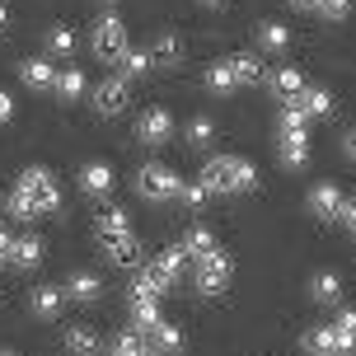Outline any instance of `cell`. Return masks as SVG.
<instances>
[{"instance_id":"obj_1","label":"cell","mask_w":356,"mask_h":356,"mask_svg":"<svg viewBox=\"0 0 356 356\" xmlns=\"http://www.w3.org/2000/svg\"><path fill=\"white\" fill-rule=\"evenodd\" d=\"M202 183H207V193H253L258 188V169H253L249 160H239V155H216V160H207V169H202Z\"/></svg>"},{"instance_id":"obj_2","label":"cell","mask_w":356,"mask_h":356,"mask_svg":"<svg viewBox=\"0 0 356 356\" xmlns=\"http://www.w3.org/2000/svg\"><path fill=\"white\" fill-rule=\"evenodd\" d=\"M29 207H33L38 216H52L56 207H61V193H56V178L52 169H42V164H29L24 174H19V188H15Z\"/></svg>"},{"instance_id":"obj_3","label":"cell","mask_w":356,"mask_h":356,"mask_svg":"<svg viewBox=\"0 0 356 356\" xmlns=\"http://www.w3.org/2000/svg\"><path fill=\"white\" fill-rule=\"evenodd\" d=\"M178 188H183V178H178L174 169H164V164H141V169H136V197L155 202V207L174 202Z\"/></svg>"},{"instance_id":"obj_4","label":"cell","mask_w":356,"mask_h":356,"mask_svg":"<svg viewBox=\"0 0 356 356\" xmlns=\"http://www.w3.org/2000/svg\"><path fill=\"white\" fill-rule=\"evenodd\" d=\"M89 47H94V56H104V61H122L127 56V24L118 15H104L99 24H94Z\"/></svg>"},{"instance_id":"obj_5","label":"cell","mask_w":356,"mask_h":356,"mask_svg":"<svg viewBox=\"0 0 356 356\" xmlns=\"http://www.w3.org/2000/svg\"><path fill=\"white\" fill-rule=\"evenodd\" d=\"M230 272H234L230 253H220V249H216L211 258H202V263H197V272H193L197 296H220V291L230 286Z\"/></svg>"},{"instance_id":"obj_6","label":"cell","mask_w":356,"mask_h":356,"mask_svg":"<svg viewBox=\"0 0 356 356\" xmlns=\"http://www.w3.org/2000/svg\"><path fill=\"white\" fill-rule=\"evenodd\" d=\"M305 352H309V356H352L356 338L338 333L333 323H323V328H309V333H305Z\"/></svg>"},{"instance_id":"obj_7","label":"cell","mask_w":356,"mask_h":356,"mask_svg":"<svg viewBox=\"0 0 356 356\" xmlns=\"http://www.w3.org/2000/svg\"><path fill=\"white\" fill-rule=\"evenodd\" d=\"M136 141H145V145L174 141V118H169V108H145L141 118H136Z\"/></svg>"},{"instance_id":"obj_8","label":"cell","mask_w":356,"mask_h":356,"mask_svg":"<svg viewBox=\"0 0 356 356\" xmlns=\"http://www.w3.org/2000/svg\"><path fill=\"white\" fill-rule=\"evenodd\" d=\"M99 244H104V253L118 267H127V272L145 267V249H141V239H136V234H108V239H99Z\"/></svg>"},{"instance_id":"obj_9","label":"cell","mask_w":356,"mask_h":356,"mask_svg":"<svg viewBox=\"0 0 356 356\" xmlns=\"http://www.w3.org/2000/svg\"><path fill=\"white\" fill-rule=\"evenodd\" d=\"M127 104H131V89H127L122 75H113V80H104V85L94 89V108H99L104 118H118Z\"/></svg>"},{"instance_id":"obj_10","label":"cell","mask_w":356,"mask_h":356,"mask_svg":"<svg viewBox=\"0 0 356 356\" xmlns=\"http://www.w3.org/2000/svg\"><path fill=\"white\" fill-rule=\"evenodd\" d=\"M267 89H272V94H277V99H282V104H291V99H300L305 89V75H300V66H277V71L267 75Z\"/></svg>"},{"instance_id":"obj_11","label":"cell","mask_w":356,"mask_h":356,"mask_svg":"<svg viewBox=\"0 0 356 356\" xmlns=\"http://www.w3.org/2000/svg\"><path fill=\"white\" fill-rule=\"evenodd\" d=\"M342 207H347V197H342L333 183H319V188L309 193V211L319 216V220H342Z\"/></svg>"},{"instance_id":"obj_12","label":"cell","mask_w":356,"mask_h":356,"mask_svg":"<svg viewBox=\"0 0 356 356\" xmlns=\"http://www.w3.org/2000/svg\"><path fill=\"white\" fill-rule=\"evenodd\" d=\"M61 300H66L61 286H33V291H29V309H33V319H56V314H61Z\"/></svg>"},{"instance_id":"obj_13","label":"cell","mask_w":356,"mask_h":356,"mask_svg":"<svg viewBox=\"0 0 356 356\" xmlns=\"http://www.w3.org/2000/svg\"><path fill=\"white\" fill-rule=\"evenodd\" d=\"M169 277H164L155 263H145V267H136V282H131V296H145V300H160L164 291H169Z\"/></svg>"},{"instance_id":"obj_14","label":"cell","mask_w":356,"mask_h":356,"mask_svg":"<svg viewBox=\"0 0 356 356\" xmlns=\"http://www.w3.org/2000/svg\"><path fill=\"white\" fill-rule=\"evenodd\" d=\"M178 249L188 253V258H197V263H202V258H211L220 244H216V234L207 230V225H188V234L178 239Z\"/></svg>"},{"instance_id":"obj_15","label":"cell","mask_w":356,"mask_h":356,"mask_svg":"<svg viewBox=\"0 0 356 356\" xmlns=\"http://www.w3.org/2000/svg\"><path fill=\"white\" fill-rule=\"evenodd\" d=\"M61 291H66V300H80V305H89V300H99V296H104V282H99L94 272H71Z\"/></svg>"},{"instance_id":"obj_16","label":"cell","mask_w":356,"mask_h":356,"mask_svg":"<svg viewBox=\"0 0 356 356\" xmlns=\"http://www.w3.org/2000/svg\"><path fill=\"white\" fill-rule=\"evenodd\" d=\"M282 164L286 169L309 164V131H282Z\"/></svg>"},{"instance_id":"obj_17","label":"cell","mask_w":356,"mask_h":356,"mask_svg":"<svg viewBox=\"0 0 356 356\" xmlns=\"http://www.w3.org/2000/svg\"><path fill=\"white\" fill-rule=\"evenodd\" d=\"M80 188H85L89 197H108L113 193V169H108L104 160H89L85 169H80Z\"/></svg>"},{"instance_id":"obj_18","label":"cell","mask_w":356,"mask_h":356,"mask_svg":"<svg viewBox=\"0 0 356 356\" xmlns=\"http://www.w3.org/2000/svg\"><path fill=\"white\" fill-rule=\"evenodd\" d=\"M19 80L29 89H52V80H56V66L47 61V56H29L24 66H19Z\"/></svg>"},{"instance_id":"obj_19","label":"cell","mask_w":356,"mask_h":356,"mask_svg":"<svg viewBox=\"0 0 356 356\" xmlns=\"http://www.w3.org/2000/svg\"><path fill=\"white\" fill-rule=\"evenodd\" d=\"M230 66V75H234V85H258V80H267V71H263V61L253 52H239V56H230L225 61Z\"/></svg>"},{"instance_id":"obj_20","label":"cell","mask_w":356,"mask_h":356,"mask_svg":"<svg viewBox=\"0 0 356 356\" xmlns=\"http://www.w3.org/2000/svg\"><path fill=\"white\" fill-rule=\"evenodd\" d=\"M145 342H150L155 352H164V356H178V352H183V328H174V323L160 319L150 333H145Z\"/></svg>"},{"instance_id":"obj_21","label":"cell","mask_w":356,"mask_h":356,"mask_svg":"<svg viewBox=\"0 0 356 356\" xmlns=\"http://www.w3.org/2000/svg\"><path fill=\"white\" fill-rule=\"evenodd\" d=\"M66 347H71V356H99V333L89 323H71L66 328Z\"/></svg>"},{"instance_id":"obj_22","label":"cell","mask_w":356,"mask_h":356,"mask_svg":"<svg viewBox=\"0 0 356 356\" xmlns=\"http://www.w3.org/2000/svg\"><path fill=\"white\" fill-rule=\"evenodd\" d=\"M164 314H160V300H145V296H131V323H136V333H150L155 323H160Z\"/></svg>"},{"instance_id":"obj_23","label":"cell","mask_w":356,"mask_h":356,"mask_svg":"<svg viewBox=\"0 0 356 356\" xmlns=\"http://www.w3.org/2000/svg\"><path fill=\"white\" fill-rule=\"evenodd\" d=\"M183 61V42L174 33H160L150 42V66H178Z\"/></svg>"},{"instance_id":"obj_24","label":"cell","mask_w":356,"mask_h":356,"mask_svg":"<svg viewBox=\"0 0 356 356\" xmlns=\"http://www.w3.org/2000/svg\"><path fill=\"white\" fill-rule=\"evenodd\" d=\"M52 94L61 99V104H71V99H80V94H85V75L75 71V66H66V71H56V80H52Z\"/></svg>"},{"instance_id":"obj_25","label":"cell","mask_w":356,"mask_h":356,"mask_svg":"<svg viewBox=\"0 0 356 356\" xmlns=\"http://www.w3.org/2000/svg\"><path fill=\"white\" fill-rule=\"evenodd\" d=\"M309 296H314L319 305H338V300H342L338 272H314V282H309Z\"/></svg>"},{"instance_id":"obj_26","label":"cell","mask_w":356,"mask_h":356,"mask_svg":"<svg viewBox=\"0 0 356 356\" xmlns=\"http://www.w3.org/2000/svg\"><path fill=\"white\" fill-rule=\"evenodd\" d=\"M258 42H263V52H286L291 47V29L277 24V19H267V24H258Z\"/></svg>"},{"instance_id":"obj_27","label":"cell","mask_w":356,"mask_h":356,"mask_svg":"<svg viewBox=\"0 0 356 356\" xmlns=\"http://www.w3.org/2000/svg\"><path fill=\"white\" fill-rule=\"evenodd\" d=\"M10 263L24 267V272H29V267H38V263H42V239H38V234H24V239H15V258H10Z\"/></svg>"},{"instance_id":"obj_28","label":"cell","mask_w":356,"mask_h":356,"mask_svg":"<svg viewBox=\"0 0 356 356\" xmlns=\"http://www.w3.org/2000/svg\"><path fill=\"white\" fill-rule=\"evenodd\" d=\"M108 356H155V347H150L141 333H118L113 347H108Z\"/></svg>"},{"instance_id":"obj_29","label":"cell","mask_w":356,"mask_h":356,"mask_svg":"<svg viewBox=\"0 0 356 356\" xmlns=\"http://www.w3.org/2000/svg\"><path fill=\"white\" fill-rule=\"evenodd\" d=\"M108 234H131V216H127L122 207L99 211V239H108Z\"/></svg>"},{"instance_id":"obj_30","label":"cell","mask_w":356,"mask_h":356,"mask_svg":"<svg viewBox=\"0 0 356 356\" xmlns=\"http://www.w3.org/2000/svg\"><path fill=\"white\" fill-rule=\"evenodd\" d=\"M296 104H300L309 118H328V113H333V94H328V89H305Z\"/></svg>"},{"instance_id":"obj_31","label":"cell","mask_w":356,"mask_h":356,"mask_svg":"<svg viewBox=\"0 0 356 356\" xmlns=\"http://www.w3.org/2000/svg\"><path fill=\"white\" fill-rule=\"evenodd\" d=\"M155 267H160L169 282H178V277H183V267H188V253H183V249L174 244V249H164L160 258H155Z\"/></svg>"},{"instance_id":"obj_32","label":"cell","mask_w":356,"mask_h":356,"mask_svg":"<svg viewBox=\"0 0 356 356\" xmlns=\"http://www.w3.org/2000/svg\"><path fill=\"white\" fill-rule=\"evenodd\" d=\"M47 52H52V56H71V52H75V33L66 29V24L47 29Z\"/></svg>"},{"instance_id":"obj_33","label":"cell","mask_w":356,"mask_h":356,"mask_svg":"<svg viewBox=\"0 0 356 356\" xmlns=\"http://www.w3.org/2000/svg\"><path fill=\"white\" fill-rule=\"evenodd\" d=\"M309 122H314V118H309L296 99H291V104H282V131H309Z\"/></svg>"},{"instance_id":"obj_34","label":"cell","mask_w":356,"mask_h":356,"mask_svg":"<svg viewBox=\"0 0 356 356\" xmlns=\"http://www.w3.org/2000/svg\"><path fill=\"white\" fill-rule=\"evenodd\" d=\"M183 136H188V145H197V150H202V145H211V141H216V122H211V118H193Z\"/></svg>"},{"instance_id":"obj_35","label":"cell","mask_w":356,"mask_h":356,"mask_svg":"<svg viewBox=\"0 0 356 356\" xmlns=\"http://www.w3.org/2000/svg\"><path fill=\"white\" fill-rule=\"evenodd\" d=\"M207 183H202V178H197V183H183V188H178V202H183V207H188V211H202V207H207Z\"/></svg>"},{"instance_id":"obj_36","label":"cell","mask_w":356,"mask_h":356,"mask_svg":"<svg viewBox=\"0 0 356 356\" xmlns=\"http://www.w3.org/2000/svg\"><path fill=\"white\" fill-rule=\"evenodd\" d=\"M207 89H211V94H234V75H230V66H225V61H220V66H211V71H207Z\"/></svg>"},{"instance_id":"obj_37","label":"cell","mask_w":356,"mask_h":356,"mask_svg":"<svg viewBox=\"0 0 356 356\" xmlns=\"http://www.w3.org/2000/svg\"><path fill=\"white\" fill-rule=\"evenodd\" d=\"M314 15H323V19H347V15H352V0H319V5H314Z\"/></svg>"},{"instance_id":"obj_38","label":"cell","mask_w":356,"mask_h":356,"mask_svg":"<svg viewBox=\"0 0 356 356\" xmlns=\"http://www.w3.org/2000/svg\"><path fill=\"white\" fill-rule=\"evenodd\" d=\"M122 71H127V75H141V71H150V52H131V47H127V56H122Z\"/></svg>"},{"instance_id":"obj_39","label":"cell","mask_w":356,"mask_h":356,"mask_svg":"<svg viewBox=\"0 0 356 356\" xmlns=\"http://www.w3.org/2000/svg\"><path fill=\"white\" fill-rule=\"evenodd\" d=\"M333 328H338V333H347V338H356V309H342L338 319H333Z\"/></svg>"},{"instance_id":"obj_40","label":"cell","mask_w":356,"mask_h":356,"mask_svg":"<svg viewBox=\"0 0 356 356\" xmlns=\"http://www.w3.org/2000/svg\"><path fill=\"white\" fill-rule=\"evenodd\" d=\"M10 258H15V234L0 230V263H10Z\"/></svg>"},{"instance_id":"obj_41","label":"cell","mask_w":356,"mask_h":356,"mask_svg":"<svg viewBox=\"0 0 356 356\" xmlns=\"http://www.w3.org/2000/svg\"><path fill=\"white\" fill-rule=\"evenodd\" d=\"M10 118H15V99L0 89V122H10Z\"/></svg>"},{"instance_id":"obj_42","label":"cell","mask_w":356,"mask_h":356,"mask_svg":"<svg viewBox=\"0 0 356 356\" xmlns=\"http://www.w3.org/2000/svg\"><path fill=\"white\" fill-rule=\"evenodd\" d=\"M342 225H352V230H356V202H347V207H342Z\"/></svg>"},{"instance_id":"obj_43","label":"cell","mask_w":356,"mask_h":356,"mask_svg":"<svg viewBox=\"0 0 356 356\" xmlns=\"http://www.w3.org/2000/svg\"><path fill=\"white\" fill-rule=\"evenodd\" d=\"M342 150H347V160H356V131H347V136H342Z\"/></svg>"},{"instance_id":"obj_44","label":"cell","mask_w":356,"mask_h":356,"mask_svg":"<svg viewBox=\"0 0 356 356\" xmlns=\"http://www.w3.org/2000/svg\"><path fill=\"white\" fill-rule=\"evenodd\" d=\"M286 5H296V10H314L319 0H286Z\"/></svg>"},{"instance_id":"obj_45","label":"cell","mask_w":356,"mask_h":356,"mask_svg":"<svg viewBox=\"0 0 356 356\" xmlns=\"http://www.w3.org/2000/svg\"><path fill=\"white\" fill-rule=\"evenodd\" d=\"M202 5H211V10H220V5H225V0H202Z\"/></svg>"},{"instance_id":"obj_46","label":"cell","mask_w":356,"mask_h":356,"mask_svg":"<svg viewBox=\"0 0 356 356\" xmlns=\"http://www.w3.org/2000/svg\"><path fill=\"white\" fill-rule=\"evenodd\" d=\"M5 19H10V15H5V5H0V29H5Z\"/></svg>"},{"instance_id":"obj_47","label":"cell","mask_w":356,"mask_h":356,"mask_svg":"<svg viewBox=\"0 0 356 356\" xmlns=\"http://www.w3.org/2000/svg\"><path fill=\"white\" fill-rule=\"evenodd\" d=\"M0 356H15V352H0Z\"/></svg>"},{"instance_id":"obj_48","label":"cell","mask_w":356,"mask_h":356,"mask_svg":"<svg viewBox=\"0 0 356 356\" xmlns=\"http://www.w3.org/2000/svg\"><path fill=\"white\" fill-rule=\"evenodd\" d=\"M104 5H113V0H104Z\"/></svg>"}]
</instances>
